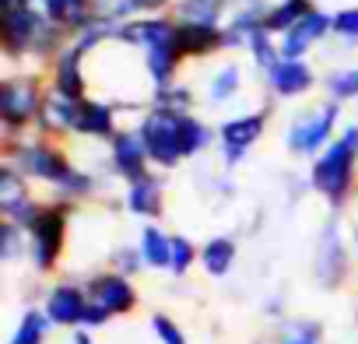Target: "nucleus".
Wrapping results in <instances>:
<instances>
[{
	"label": "nucleus",
	"mask_w": 358,
	"mask_h": 344,
	"mask_svg": "<svg viewBox=\"0 0 358 344\" xmlns=\"http://www.w3.org/2000/svg\"><path fill=\"white\" fill-rule=\"evenodd\" d=\"M211 137H218V134H211V127L201 120V116H179V141H183V158H197V155H204L208 151V144H211Z\"/></svg>",
	"instance_id": "26"
},
{
	"label": "nucleus",
	"mask_w": 358,
	"mask_h": 344,
	"mask_svg": "<svg viewBox=\"0 0 358 344\" xmlns=\"http://www.w3.org/2000/svg\"><path fill=\"white\" fill-rule=\"evenodd\" d=\"M4 162L15 165L29 183H39L53 194L60 204H85L99 194V176L78 165L60 141H46L39 134H25L15 141H4Z\"/></svg>",
	"instance_id": "1"
},
{
	"label": "nucleus",
	"mask_w": 358,
	"mask_h": 344,
	"mask_svg": "<svg viewBox=\"0 0 358 344\" xmlns=\"http://www.w3.org/2000/svg\"><path fill=\"white\" fill-rule=\"evenodd\" d=\"M330 32V18L323 11H309L292 32L281 36V60H302L309 46H316Z\"/></svg>",
	"instance_id": "19"
},
{
	"label": "nucleus",
	"mask_w": 358,
	"mask_h": 344,
	"mask_svg": "<svg viewBox=\"0 0 358 344\" xmlns=\"http://www.w3.org/2000/svg\"><path fill=\"white\" fill-rule=\"evenodd\" d=\"M120 43L137 46V50H158V46H179V22L169 18H137V22H123L116 32Z\"/></svg>",
	"instance_id": "15"
},
{
	"label": "nucleus",
	"mask_w": 358,
	"mask_h": 344,
	"mask_svg": "<svg viewBox=\"0 0 358 344\" xmlns=\"http://www.w3.org/2000/svg\"><path fill=\"white\" fill-rule=\"evenodd\" d=\"M327 92H330V102H348V99H358V67L334 71V74L327 78Z\"/></svg>",
	"instance_id": "34"
},
{
	"label": "nucleus",
	"mask_w": 358,
	"mask_h": 344,
	"mask_svg": "<svg viewBox=\"0 0 358 344\" xmlns=\"http://www.w3.org/2000/svg\"><path fill=\"white\" fill-rule=\"evenodd\" d=\"M222 8H225V0H179L176 18L179 25H215L218 29Z\"/></svg>",
	"instance_id": "27"
},
{
	"label": "nucleus",
	"mask_w": 358,
	"mask_h": 344,
	"mask_svg": "<svg viewBox=\"0 0 358 344\" xmlns=\"http://www.w3.org/2000/svg\"><path fill=\"white\" fill-rule=\"evenodd\" d=\"M78 106L81 102L60 95L57 88H46V99H43V109H39V120H36V134L46 137V141L71 137L74 127H78Z\"/></svg>",
	"instance_id": "14"
},
{
	"label": "nucleus",
	"mask_w": 358,
	"mask_h": 344,
	"mask_svg": "<svg viewBox=\"0 0 358 344\" xmlns=\"http://www.w3.org/2000/svg\"><path fill=\"white\" fill-rule=\"evenodd\" d=\"M109 264H113V271H120V274L134 278V274L144 267V257H141V250H137V246H116V250L109 253Z\"/></svg>",
	"instance_id": "36"
},
{
	"label": "nucleus",
	"mask_w": 358,
	"mask_h": 344,
	"mask_svg": "<svg viewBox=\"0 0 358 344\" xmlns=\"http://www.w3.org/2000/svg\"><path fill=\"white\" fill-rule=\"evenodd\" d=\"M144 144H148V155H151V165L155 169H176L183 158V141H179V116L176 113H165V109H148L137 123Z\"/></svg>",
	"instance_id": "8"
},
{
	"label": "nucleus",
	"mask_w": 358,
	"mask_h": 344,
	"mask_svg": "<svg viewBox=\"0 0 358 344\" xmlns=\"http://www.w3.org/2000/svg\"><path fill=\"white\" fill-rule=\"evenodd\" d=\"M64 29H57L36 4L4 11V50L8 57H57Z\"/></svg>",
	"instance_id": "4"
},
{
	"label": "nucleus",
	"mask_w": 358,
	"mask_h": 344,
	"mask_svg": "<svg viewBox=\"0 0 358 344\" xmlns=\"http://www.w3.org/2000/svg\"><path fill=\"white\" fill-rule=\"evenodd\" d=\"M267 85L278 99H295V95H306L313 88V67L306 60H281L271 74H267Z\"/></svg>",
	"instance_id": "21"
},
{
	"label": "nucleus",
	"mask_w": 358,
	"mask_h": 344,
	"mask_svg": "<svg viewBox=\"0 0 358 344\" xmlns=\"http://www.w3.org/2000/svg\"><path fill=\"white\" fill-rule=\"evenodd\" d=\"M194 267H201V250L187 236L172 232V267H169V274L172 278H187Z\"/></svg>",
	"instance_id": "32"
},
{
	"label": "nucleus",
	"mask_w": 358,
	"mask_h": 344,
	"mask_svg": "<svg viewBox=\"0 0 358 344\" xmlns=\"http://www.w3.org/2000/svg\"><path fill=\"white\" fill-rule=\"evenodd\" d=\"M330 32H337V36L348 39V43H358V8L337 11V15L330 18Z\"/></svg>",
	"instance_id": "37"
},
{
	"label": "nucleus",
	"mask_w": 358,
	"mask_h": 344,
	"mask_svg": "<svg viewBox=\"0 0 358 344\" xmlns=\"http://www.w3.org/2000/svg\"><path fill=\"white\" fill-rule=\"evenodd\" d=\"M239 85H243L239 67H236V64H225V67L215 71V78H211V85H208V99H211L215 106H222V102H229V99L239 95Z\"/></svg>",
	"instance_id": "31"
},
{
	"label": "nucleus",
	"mask_w": 358,
	"mask_h": 344,
	"mask_svg": "<svg viewBox=\"0 0 358 344\" xmlns=\"http://www.w3.org/2000/svg\"><path fill=\"white\" fill-rule=\"evenodd\" d=\"M71 218H74V208L71 204H60V201H46V208L39 211V218L29 225V264L39 278L53 274L67 253V243H71Z\"/></svg>",
	"instance_id": "3"
},
{
	"label": "nucleus",
	"mask_w": 358,
	"mask_h": 344,
	"mask_svg": "<svg viewBox=\"0 0 358 344\" xmlns=\"http://www.w3.org/2000/svg\"><path fill=\"white\" fill-rule=\"evenodd\" d=\"M236 257H239V246L232 236H211L201 246V271L208 278H229L236 267Z\"/></svg>",
	"instance_id": "22"
},
{
	"label": "nucleus",
	"mask_w": 358,
	"mask_h": 344,
	"mask_svg": "<svg viewBox=\"0 0 358 344\" xmlns=\"http://www.w3.org/2000/svg\"><path fill=\"white\" fill-rule=\"evenodd\" d=\"M15 260H29V236L11 222H0V264H15Z\"/></svg>",
	"instance_id": "30"
},
{
	"label": "nucleus",
	"mask_w": 358,
	"mask_h": 344,
	"mask_svg": "<svg viewBox=\"0 0 358 344\" xmlns=\"http://www.w3.org/2000/svg\"><path fill=\"white\" fill-rule=\"evenodd\" d=\"M309 187L330 204L344 208L358 190V127H348L341 137H334L309 169Z\"/></svg>",
	"instance_id": "2"
},
{
	"label": "nucleus",
	"mask_w": 358,
	"mask_h": 344,
	"mask_svg": "<svg viewBox=\"0 0 358 344\" xmlns=\"http://www.w3.org/2000/svg\"><path fill=\"white\" fill-rule=\"evenodd\" d=\"M43 208H46V201H39L32 194V183L22 172L8 162L0 165V222H11L29 232V225L39 218Z\"/></svg>",
	"instance_id": "9"
},
{
	"label": "nucleus",
	"mask_w": 358,
	"mask_h": 344,
	"mask_svg": "<svg viewBox=\"0 0 358 344\" xmlns=\"http://www.w3.org/2000/svg\"><path fill=\"white\" fill-rule=\"evenodd\" d=\"M151 330H155L158 344H190L187 334H183V327H179L169 313H155L151 316Z\"/></svg>",
	"instance_id": "35"
},
{
	"label": "nucleus",
	"mask_w": 358,
	"mask_h": 344,
	"mask_svg": "<svg viewBox=\"0 0 358 344\" xmlns=\"http://www.w3.org/2000/svg\"><path fill=\"white\" fill-rule=\"evenodd\" d=\"M313 274L323 288H341L351 274V250L341 236V225L330 222L323 232H320V243H316V257H313Z\"/></svg>",
	"instance_id": "12"
},
{
	"label": "nucleus",
	"mask_w": 358,
	"mask_h": 344,
	"mask_svg": "<svg viewBox=\"0 0 358 344\" xmlns=\"http://www.w3.org/2000/svg\"><path fill=\"white\" fill-rule=\"evenodd\" d=\"M137 250L144 257V267L169 274V267H172V232H162L158 225H144L141 239H137Z\"/></svg>",
	"instance_id": "23"
},
{
	"label": "nucleus",
	"mask_w": 358,
	"mask_h": 344,
	"mask_svg": "<svg viewBox=\"0 0 358 344\" xmlns=\"http://www.w3.org/2000/svg\"><path fill=\"white\" fill-rule=\"evenodd\" d=\"M71 344H92V330H74V341Z\"/></svg>",
	"instance_id": "39"
},
{
	"label": "nucleus",
	"mask_w": 358,
	"mask_h": 344,
	"mask_svg": "<svg viewBox=\"0 0 358 344\" xmlns=\"http://www.w3.org/2000/svg\"><path fill=\"white\" fill-rule=\"evenodd\" d=\"M274 344H323V327L316 320H285Z\"/></svg>",
	"instance_id": "29"
},
{
	"label": "nucleus",
	"mask_w": 358,
	"mask_h": 344,
	"mask_svg": "<svg viewBox=\"0 0 358 344\" xmlns=\"http://www.w3.org/2000/svg\"><path fill=\"white\" fill-rule=\"evenodd\" d=\"M46 320L53 327H64V330H81L85 327V313H88V292L85 285L78 281H57L46 288L43 295V306Z\"/></svg>",
	"instance_id": "13"
},
{
	"label": "nucleus",
	"mask_w": 358,
	"mask_h": 344,
	"mask_svg": "<svg viewBox=\"0 0 358 344\" xmlns=\"http://www.w3.org/2000/svg\"><path fill=\"white\" fill-rule=\"evenodd\" d=\"M4 4V11H15V8H25V4H32V0H0Z\"/></svg>",
	"instance_id": "40"
},
{
	"label": "nucleus",
	"mask_w": 358,
	"mask_h": 344,
	"mask_svg": "<svg viewBox=\"0 0 358 344\" xmlns=\"http://www.w3.org/2000/svg\"><path fill=\"white\" fill-rule=\"evenodd\" d=\"M50 330H53V323L46 320V313H43V309H25L8 344H46Z\"/></svg>",
	"instance_id": "28"
},
{
	"label": "nucleus",
	"mask_w": 358,
	"mask_h": 344,
	"mask_svg": "<svg viewBox=\"0 0 358 344\" xmlns=\"http://www.w3.org/2000/svg\"><path fill=\"white\" fill-rule=\"evenodd\" d=\"M109 155H106V162H109V172H116V176L130 187V183H137V180H144L148 172H155V165H151V155H148V144H144V137H141V130L137 127H127V130H120L113 141H109V148H106Z\"/></svg>",
	"instance_id": "10"
},
{
	"label": "nucleus",
	"mask_w": 358,
	"mask_h": 344,
	"mask_svg": "<svg viewBox=\"0 0 358 344\" xmlns=\"http://www.w3.org/2000/svg\"><path fill=\"white\" fill-rule=\"evenodd\" d=\"M39 11L64 32H85L95 22V0H39Z\"/></svg>",
	"instance_id": "20"
},
{
	"label": "nucleus",
	"mask_w": 358,
	"mask_h": 344,
	"mask_svg": "<svg viewBox=\"0 0 358 344\" xmlns=\"http://www.w3.org/2000/svg\"><path fill=\"white\" fill-rule=\"evenodd\" d=\"M151 109H165V113H176V116H190L194 95H190V88H183V85H169V88L155 92Z\"/></svg>",
	"instance_id": "33"
},
{
	"label": "nucleus",
	"mask_w": 358,
	"mask_h": 344,
	"mask_svg": "<svg viewBox=\"0 0 358 344\" xmlns=\"http://www.w3.org/2000/svg\"><path fill=\"white\" fill-rule=\"evenodd\" d=\"M337 120H341V102H323V106H316V109L299 113V116L288 123V134H285L288 151L299 155V158H316V155L334 141Z\"/></svg>",
	"instance_id": "7"
},
{
	"label": "nucleus",
	"mask_w": 358,
	"mask_h": 344,
	"mask_svg": "<svg viewBox=\"0 0 358 344\" xmlns=\"http://www.w3.org/2000/svg\"><path fill=\"white\" fill-rule=\"evenodd\" d=\"M50 88H57L60 95L85 102L88 99V78H85V53L78 46H64L53 57V71H50Z\"/></svg>",
	"instance_id": "16"
},
{
	"label": "nucleus",
	"mask_w": 358,
	"mask_h": 344,
	"mask_svg": "<svg viewBox=\"0 0 358 344\" xmlns=\"http://www.w3.org/2000/svg\"><path fill=\"white\" fill-rule=\"evenodd\" d=\"M267 130V109L260 113H243V116H232L218 127V148H222V165L225 169H236L250 151L253 144L264 137Z\"/></svg>",
	"instance_id": "11"
},
{
	"label": "nucleus",
	"mask_w": 358,
	"mask_h": 344,
	"mask_svg": "<svg viewBox=\"0 0 358 344\" xmlns=\"http://www.w3.org/2000/svg\"><path fill=\"white\" fill-rule=\"evenodd\" d=\"M222 46L225 36L215 25H179V53L183 57H208Z\"/></svg>",
	"instance_id": "24"
},
{
	"label": "nucleus",
	"mask_w": 358,
	"mask_h": 344,
	"mask_svg": "<svg viewBox=\"0 0 358 344\" xmlns=\"http://www.w3.org/2000/svg\"><path fill=\"white\" fill-rule=\"evenodd\" d=\"M88 292V313H85V327L81 330H99L116 316H130L137 309V288L127 274L120 271H99L85 281Z\"/></svg>",
	"instance_id": "5"
},
{
	"label": "nucleus",
	"mask_w": 358,
	"mask_h": 344,
	"mask_svg": "<svg viewBox=\"0 0 358 344\" xmlns=\"http://www.w3.org/2000/svg\"><path fill=\"white\" fill-rule=\"evenodd\" d=\"M43 99H46V88L36 74H18L0 85V127H4V141L25 137L29 130L36 134Z\"/></svg>",
	"instance_id": "6"
},
{
	"label": "nucleus",
	"mask_w": 358,
	"mask_h": 344,
	"mask_svg": "<svg viewBox=\"0 0 358 344\" xmlns=\"http://www.w3.org/2000/svg\"><path fill=\"white\" fill-rule=\"evenodd\" d=\"M309 11H316L309 0H281V4H274V8H267V18H264V29L271 32V36H285V32H292Z\"/></svg>",
	"instance_id": "25"
},
{
	"label": "nucleus",
	"mask_w": 358,
	"mask_h": 344,
	"mask_svg": "<svg viewBox=\"0 0 358 344\" xmlns=\"http://www.w3.org/2000/svg\"><path fill=\"white\" fill-rule=\"evenodd\" d=\"M134 4V11H155V8H162L165 0H130Z\"/></svg>",
	"instance_id": "38"
},
{
	"label": "nucleus",
	"mask_w": 358,
	"mask_h": 344,
	"mask_svg": "<svg viewBox=\"0 0 358 344\" xmlns=\"http://www.w3.org/2000/svg\"><path fill=\"white\" fill-rule=\"evenodd\" d=\"M120 134L116 127V106L102 102V99H85L78 106V127L74 137H88V141H113Z\"/></svg>",
	"instance_id": "18"
},
{
	"label": "nucleus",
	"mask_w": 358,
	"mask_h": 344,
	"mask_svg": "<svg viewBox=\"0 0 358 344\" xmlns=\"http://www.w3.org/2000/svg\"><path fill=\"white\" fill-rule=\"evenodd\" d=\"M123 208L134 218L148 222V225H155V218H162V211H165V183H162L158 172H148L144 180H137V183L127 187Z\"/></svg>",
	"instance_id": "17"
}]
</instances>
